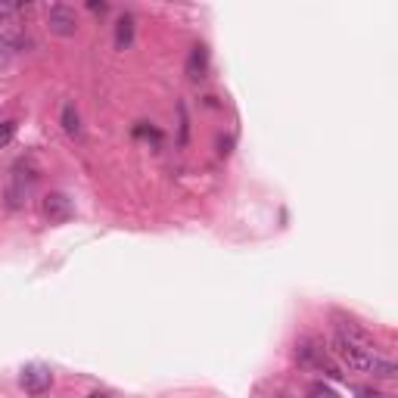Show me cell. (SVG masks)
<instances>
[{
	"mask_svg": "<svg viewBox=\"0 0 398 398\" xmlns=\"http://www.w3.org/2000/svg\"><path fill=\"white\" fill-rule=\"evenodd\" d=\"M330 352L336 355L339 364H346V368L355 370V373H368V377H377V380L398 377L395 361H389L386 355H380L373 346H368V342H358V339L346 336V333H339V330H336V336H333Z\"/></svg>",
	"mask_w": 398,
	"mask_h": 398,
	"instance_id": "cell-1",
	"label": "cell"
},
{
	"mask_svg": "<svg viewBox=\"0 0 398 398\" xmlns=\"http://www.w3.org/2000/svg\"><path fill=\"white\" fill-rule=\"evenodd\" d=\"M295 358H299L302 368L321 370V373H327V377H333V380H342V377H346V373L339 370V364H333V361H330V355H327L324 342H321V339H315V336L299 339V346H295Z\"/></svg>",
	"mask_w": 398,
	"mask_h": 398,
	"instance_id": "cell-2",
	"label": "cell"
},
{
	"mask_svg": "<svg viewBox=\"0 0 398 398\" xmlns=\"http://www.w3.org/2000/svg\"><path fill=\"white\" fill-rule=\"evenodd\" d=\"M47 28L53 31V35H59V37H72L75 31H78V16L72 6H66V4H53V6H47Z\"/></svg>",
	"mask_w": 398,
	"mask_h": 398,
	"instance_id": "cell-3",
	"label": "cell"
},
{
	"mask_svg": "<svg viewBox=\"0 0 398 398\" xmlns=\"http://www.w3.org/2000/svg\"><path fill=\"white\" fill-rule=\"evenodd\" d=\"M19 383L28 395H44L53 383V373H50V368H44V364H28V368H22Z\"/></svg>",
	"mask_w": 398,
	"mask_h": 398,
	"instance_id": "cell-4",
	"label": "cell"
},
{
	"mask_svg": "<svg viewBox=\"0 0 398 398\" xmlns=\"http://www.w3.org/2000/svg\"><path fill=\"white\" fill-rule=\"evenodd\" d=\"M41 209H44V218L47 221H53V224H62V221H69V218L75 215V206H72V199H69L66 193H47Z\"/></svg>",
	"mask_w": 398,
	"mask_h": 398,
	"instance_id": "cell-5",
	"label": "cell"
},
{
	"mask_svg": "<svg viewBox=\"0 0 398 398\" xmlns=\"http://www.w3.org/2000/svg\"><path fill=\"white\" fill-rule=\"evenodd\" d=\"M206 69H209V53L202 44H197L190 50V59H187V75H190L193 81H199V78H206Z\"/></svg>",
	"mask_w": 398,
	"mask_h": 398,
	"instance_id": "cell-6",
	"label": "cell"
},
{
	"mask_svg": "<svg viewBox=\"0 0 398 398\" xmlns=\"http://www.w3.org/2000/svg\"><path fill=\"white\" fill-rule=\"evenodd\" d=\"M131 41H134V19H131V16H122V19L115 22V50L131 47Z\"/></svg>",
	"mask_w": 398,
	"mask_h": 398,
	"instance_id": "cell-7",
	"label": "cell"
},
{
	"mask_svg": "<svg viewBox=\"0 0 398 398\" xmlns=\"http://www.w3.org/2000/svg\"><path fill=\"white\" fill-rule=\"evenodd\" d=\"M62 131H66L69 137H78L81 134V115H78V109H75V103H66L62 106Z\"/></svg>",
	"mask_w": 398,
	"mask_h": 398,
	"instance_id": "cell-8",
	"label": "cell"
},
{
	"mask_svg": "<svg viewBox=\"0 0 398 398\" xmlns=\"http://www.w3.org/2000/svg\"><path fill=\"white\" fill-rule=\"evenodd\" d=\"M13 137H16V122H0V150L10 146Z\"/></svg>",
	"mask_w": 398,
	"mask_h": 398,
	"instance_id": "cell-9",
	"label": "cell"
},
{
	"mask_svg": "<svg viewBox=\"0 0 398 398\" xmlns=\"http://www.w3.org/2000/svg\"><path fill=\"white\" fill-rule=\"evenodd\" d=\"M308 398H339L336 392H333L330 386H324V383H315L308 389Z\"/></svg>",
	"mask_w": 398,
	"mask_h": 398,
	"instance_id": "cell-10",
	"label": "cell"
},
{
	"mask_svg": "<svg viewBox=\"0 0 398 398\" xmlns=\"http://www.w3.org/2000/svg\"><path fill=\"white\" fill-rule=\"evenodd\" d=\"M181 109V144H187V109L184 106H177Z\"/></svg>",
	"mask_w": 398,
	"mask_h": 398,
	"instance_id": "cell-11",
	"label": "cell"
},
{
	"mask_svg": "<svg viewBox=\"0 0 398 398\" xmlns=\"http://www.w3.org/2000/svg\"><path fill=\"white\" fill-rule=\"evenodd\" d=\"M358 395H361V398H383L380 392H370V389H358Z\"/></svg>",
	"mask_w": 398,
	"mask_h": 398,
	"instance_id": "cell-12",
	"label": "cell"
},
{
	"mask_svg": "<svg viewBox=\"0 0 398 398\" xmlns=\"http://www.w3.org/2000/svg\"><path fill=\"white\" fill-rule=\"evenodd\" d=\"M90 398H106V395H100V392H97V395H90Z\"/></svg>",
	"mask_w": 398,
	"mask_h": 398,
	"instance_id": "cell-13",
	"label": "cell"
}]
</instances>
